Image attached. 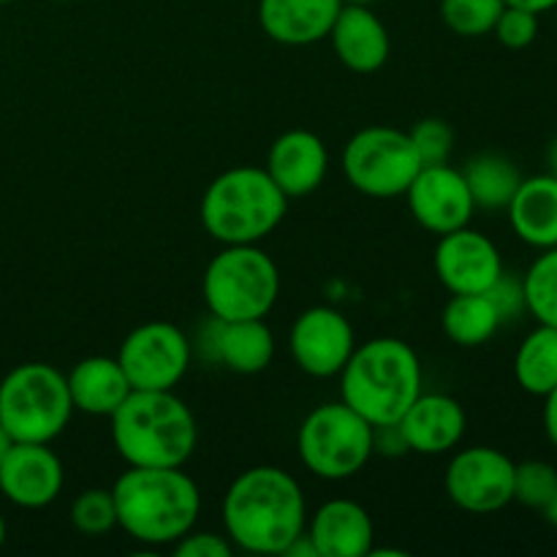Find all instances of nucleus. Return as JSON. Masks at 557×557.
Masks as SVG:
<instances>
[{
  "instance_id": "nucleus-1",
  "label": "nucleus",
  "mask_w": 557,
  "mask_h": 557,
  "mask_svg": "<svg viewBox=\"0 0 557 557\" xmlns=\"http://www.w3.org/2000/svg\"><path fill=\"white\" fill-rule=\"evenodd\" d=\"M226 539L250 555H283L308 525L297 479L277 466H256L228 484L221 504Z\"/></svg>"
},
{
  "instance_id": "nucleus-2",
  "label": "nucleus",
  "mask_w": 557,
  "mask_h": 557,
  "mask_svg": "<svg viewBox=\"0 0 557 557\" xmlns=\"http://www.w3.org/2000/svg\"><path fill=\"white\" fill-rule=\"evenodd\" d=\"M117 528L150 547H172L201 515L199 484L183 468H131L114 482Z\"/></svg>"
},
{
  "instance_id": "nucleus-3",
  "label": "nucleus",
  "mask_w": 557,
  "mask_h": 557,
  "mask_svg": "<svg viewBox=\"0 0 557 557\" xmlns=\"http://www.w3.org/2000/svg\"><path fill=\"white\" fill-rule=\"evenodd\" d=\"M109 419L114 449L131 468H183L199 444L194 411L174 389H134Z\"/></svg>"
},
{
  "instance_id": "nucleus-4",
  "label": "nucleus",
  "mask_w": 557,
  "mask_h": 557,
  "mask_svg": "<svg viewBox=\"0 0 557 557\" xmlns=\"http://www.w3.org/2000/svg\"><path fill=\"white\" fill-rule=\"evenodd\" d=\"M422 395V362L406 341L373 337L341 370V400L370 424L397 422Z\"/></svg>"
},
{
  "instance_id": "nucleus-5",
  "label": "nucleus",
  "mask_w": 557,
  "mask_h": 557,
  "mask_svg": "<svg viewBox=\"0 0 557 557\" xmlns=\"http://www.w3.org/2000/svg\"><path fill=\"white\" fill-rule=\"evenodd\" d=\"M286 212L288 196L259 166L218 174L199 205L201 226L221 245H259L281 226Z\"/></svg>"
},
{
  "instance_id": "nucleus-6",
  "label": "nucleus",
  "mask_w": 557,
  "mask_h": 557,
  "mask_svg": "<svg viewBox=\"0 0 557 557\" xmlns=\"http://www.w3.org/2000/svg\"><path fill=\"white\" fill-rule=\"evenodd\" d=\"M201 297L212 319H267L281 297V272L259 245H223L201 277Z\"/></svg>"
},
{
  "instance_id": "nucleus-7",
  "label": "nucleus",
  "mask_w": 557,
  "mask_h": 557,
  "mask_svg": "<svg viewBox=\"0 0 557 557\" xmlns=\"http://www.w3.org/2000/svg\"><path fill=\"white\" fill-rule=\"evenodd\" d=\"M71 417L69 379L54 364H16L0 381V424L20 444H52Z\"/></svg>"
},
{
  "instance_id": "nucleus-8",
  "label": "nucleus",
  "mask_w": 557,
  "mask_h": 557,
  "mask_svg": "<svg viewBox=\"0 0 557 557\" xmlns=\"http://www.w3.org/2000/svg\"><path fill=\"white\" fill-rule=\"evenodd\" d=\"M297 451L302 466L324 482L357 476L373 457V424L346 403H324L299 424Z\"/></svg>"
},
{
  "instance_id": "nucleus-9",
  "label": "nucleus",
  "mask_w": 557,
  "mask_h": 557,
  "mask_svg": "<svg viewBox=\"0 0 557 557\" xmlns=\"http://www.w3.org/2000/svg\"><path fill=\"white\" fill-rule=\"evenodd\" d=\"M419 163L408 131L392 125H368L348 139L343 172L354 190L370 199H397L408 190Z\"/></svg>"
},
{
  "instance_id": "nucleus-10",
  "label": "nucleus",
  "mask_w": 557,
  "mask_h": 557,
  "mask_svg": "<svg viewBox=\"0 0 557 557\" xmlns=\"http://www.w3.org/2000/svg\"><path fill=\"white\" fill-rule=\"evenodd\" d=\"M188 335L169 321H147L125 335L117 351L120 368L134 389L163 392L174 389L190 368Z\"/></svg>"
},
{
  "instance_id": "nucleus-11",
  "label": "nucleus",
  "mask_w": 557,
  "mask_h": 557,
  "mask_svg": "<svg viewBox=\"0 0 557 557\" xmlns=\"http://www.w3.org/2000/svg\"><path fill=\"white\" fill-rule=\"evenodd\" d=\"M515 466L493 446L457 451L444 473V490L457 509L468 515H495L515 500Z\"/></svg>"
},
{
  "instance_id": "nucleus-12",
  "label": "nucleus",
  "mask_w": 557,
  "mask_h": 557,
  "mask_svg": "<svg viewBox=\"0 0 557 557\" xmlns=\"http://www.w3.org/2000/svg\"><path fill=\"white\" fill-rule=\"evenodd\" d=\"M357 348L354 326L330 305H315L297 315L288 332L294 364L310 379H335Z\"/></svg>"
},
{
  "instance_id": "nucleus-13",
  "label": "nucleus",
  "mask_w": 557,
  "mask_h": 557,
  "mask_svg": "<svg viewBox=\"0 0 557 557\" xmlns=\"http://www.w3.org/2000/svg\"><path fill=\"white\" fill-rule=\"evenodd\" d=\"M403 196L408 199L413 221L435 237L471 226V218L476 212L466 177L460 169H451L449 163L419 169Z\"/></svg>"
},
{
  "instance_id": "nucleus-14",
  "label": "nucleus",
  "mask_w": 557,
  "mask_h": 557,
  "mask_svg": "<svg viewBox=\"0 0 557 557\" xmlns=\"http://www.w3.org/2000/svg\"><path fill=\"white\" fill-rule=\"evenodd\" d=\"M433 264L449 294H484L506 272L498 245L471 226L441 234Z\"/></svg>"
},
{
  "instance_id": "nucleus-15",
  "label": "nucleus",
  "mask_w": 557,
  "mask_h": 557,
  "mask_svg": "<svg viewBox=\"0 0 557 557\" xmlns=\"http://www.w3.org/2000/svg\"><path fill=\"white\" fill-rule=\"evenodd\" d=\"M65 471L49 444H20L0 462V493L20 509H44L63 493Z\"/></svg>"
},
{
  "instance_id": "nucleus-16",
  "label": "nucleus",
  "mask_w": 557,
  "mask_h": 557,
  "mask_svg": "<svg viewBox=\"0 0 557 557\" xmlns=\"http://www.w3.org/2000/svg\"><path fill=\"white\" fill-rule=\"evenodd\" d=\"M272 183L288 196V199H302L315 194L330 172V152L324 139L313 131L292 128L277 136L270 145L264 163Z\"/></svg>"
},
{
  "instance_id": "nucleus-17",
  "label": "nucleus",
  "mask_w": 557,
  "mask_h": 557,
  "mask_svg": "<svg viewBox=\"0 0 557 557\" xmlns=\"http://www.w3.org/2000/svg\"><path fill=\"white\" fill-rule=\"evenodd\" d=\"M397 424L413 455L438 457L460 446L468 419L455 397L441 395V392H430V395L422 392L397 419Z\"/></svg>"
},
{
  "instance_id": "nucleus-18",
  "label": "nucleus",
  "mask_w": 557,
  "mask_h": 557,
  "mask_svg": "<svg viewBox=\"0 0 557 557\" xmlns=\"http://www.w3.org/2000/svg\"><path fill=\"white\" fill-rule=\"evenodd\" d=\"M305 531H308L319 557H368L373 553V520L357 500H326L308 517Z\"/></svg>"
},
{
  "instance_id": "nucleus-19",
  "label": "nucleus",
  "mask_w": 557,
  "mask_h": 557,
  "mask_svg": "<svg viewBox=\"0 0 557 557\" xmlns=\"http://www.w3.org/2000/svg\"><path fill=\"white\" fill-rule=\"evenodd\" d=\"M207 354L237 375L264 373L275 359V335L264 319L221 321L210 319L201 332Z\"/></svg>"
},
{
  "instance_id": "nucleus-20",
  "label": "nucleus",
  "mask_w": 557,
  "mask_h": 557,
  "mask_svg": "<svg viewBox=\"0 0 557 557\" xmlns=\"http://www.w3.org/2000/svg\"><path fill=\"white\" fill-rule=\"evenodd\" d=\"M326 38L337 60L354 74H375L389 60V30L370 5L343 3Z\"/></svg>"
},
{
  "instance_id": "nucleus-21",
  "label": "nucleus",
  "mask_w": 557,
  "mask_h": 557,
  "mask_svg": "<svg viewBox=\"0 0 557 557\" xmlns=\"http://www.w3.org/2000/svg\"><path fill=\"white\" fill-rule=\"evenodd\" d=\"M343 0H259V25L283 47H310L330 36Z\"/></svg>"
},
{
  "instance_id": "nucleus-22",
  "label": "nucleus",
  "mask_w": 557,
  "mask_h": 557,
  "mask_svg": "<svg viewBox=\"0 0 557 557\" xmlns=\"http://www.w3.org/2000/svg\"><path fill=\"white\" fill-rule=\"evenodd\" d=\"M74 411L87 417H112L134 392L117 357H87L65 373Z\"/></svg>"
},
{
  "instance_id": "nucleus-23",
  "label": "nucleus",
  "mask_w": 557,
  "mask_h": 557,
  "mask_svg": "<svg viewBox=\"0 0 557 557\" xmlns=\"http://www.w3.org/2000/svg\"><path fill=\"white\" fill-rule=\"evenodd\" d=\"M511 228L525 245L539 250L557 245V177L555 174H536L522 177L515 199L506 207Z\"/></svg>"
},
{
  "instance_id": "nucleus-24",
  "label": "nucleus",
  "mask_w": 557,
  "mask_h": 557,
  "mask_svg": "<svg viewBox=\"0 0 557 557\" xmlns=\"http://www.w3.org/2000/svg\"><path fill=\"white\" fill-rule=\"evenodd\" d=\"M504 319L487 294H451L441 313V330L455 346L476 348L495 337Z\"/></svg>"
},
{
  "instance_id": "nucleus-25",
  "label": "nucleus",
  "mask_w": 557,
  "mask_h": 557,
  "mask_svg": "<svg viewBox=\"0 0 557 557\" xmlns=\"http://www.w3.org/2000/svg\"><path fill=\"white\" fill-rule=\"evenodd\" d=\"M462 177H466L476 210L490 212L506 210L522 183L520 169L500 152H482L471 158L462 169Z\"/></svg>"
},
{
  "instance_id": "nucleus-26",
  "label": "nucleus",
  "mask_w": 557,
  "mask_h": 557,
  "mask_svg": "<svg viewBox=\"0 0 557 557\" xmlns=\"http://www.w3.org/2000/svg\"><path fill=\"white\" fill-rule=\"evenodd\" d=\"M515 379L522 392L547 397L557 386V326L539 324L515 354Z\"/></svg>"
},
{
  "instance_id": "nucleus-27",
  "label": "nucleus",
  "mask_w": 557,
  "mask_h": 557,
  "mask_svg": "<svg viewBox=\"0 0 557 557\" xmlns=\"http://www.w3.org/2000/svg\"><path fill=\"white\" fill-rule=\"evenodd\" d=\"M525 310L539 324L557 326V245L539 253V259L522 275Z\"/></svg>"
},
{
  "instance_id": "nucleus-28",
  "label": "nucleus",
  "mask_w": 557,
  "mask_h": 557,
  "mask_svg": "<svg viewBox=\"0 0 557 557\" xmlns=\"http://www.w3.org/2000/svg\"><path fill=\"white\" fill-rule=\"evenodd\" d=\"M506 0H441V20L462 38L490 36Z\"/></svg>"
},
{
  "instance_id": "nucleus-29",
  "label": "nucleus",
  "mask_w": 557,
  "mask_h": 557,
  "mask_svg": "<svg viewBox=\"0 0 557 557\" xmlns=\"http://www.w3.org/2000/svg\"><path fill=\"white\" fill-rule=\"evenodd\" d=\"M71 525L85 536H103L117 528V506L112 490H85L71 504Z\"/></svg>"
},
{
  "instance_id": "nucleus-30",
  "label": "nucleus",
  "mask_w": 557,
  "mask_h": 557,
  "mask_svg": "<svg viewBox=\"0 0 557 557\" xmlns=\"http://www.w3.org/2000/svg\"><path fill=\"white\" fill-rule=\"evenodd\" d=\"M557 493V468L544 460H525L515 466V500L539 509L549 504V498Z\"/></svg>"
},
{
  "instance_id": "nucleus-31",
  "label": "nucleus",
  "mask_w": 557,
  "mask_h": 557,
  "mask_svg": "<svg viewBox=\"0 0 557 557\" xmlns=\"http://www.w3.org/2000/svg\"><path fill=\"white\" fill-rule=\"evenodd\" d=\"M422 166H435V163H449L451 150H455V131L446 120L428 117L408 131Z\"/></svg>"
},
{
  "instance_id": "nucleus-32",
  "label": "nucleus",
  "mask_w": 557,
  "mask_h": 557,
  "mask_svg": "<svg viewBox=\"0 0 557 557\" xmlns=\"http://www.w3.org/2000/svg\"><path fill=\"white\" fill-rule=\"evenodd\" d=\"M493 33L506 49L531 47L539 36V14L517 9V5H506V9L500 11L498 22H495Z\"/></svg>"
},
{
  "instance_id": "nucleus-33",
  "label": "nucleus",
  "mask_w": 557,
  "mask_h": 557,
  "mask_svg": "<svg viewBox=\"0 0 557 557\" xmlns=\"http://www.w3.org/2000/svg\"><path fill=\"white\" fill-rule=\"evenodd\" d=\"M177 557H228L234 553V544L228 542L226 533H207V531H188L172 544Z\"/></svg>"
},
{
  "instance_id": "nucleus-34",
  "label": "nucleus",
  "mask_w": 557,
  "mask_h": 557,
  "mask_svg": "<svg viewBox=\"0 0 557 557\" xmlns=\"http://www.w3.org/2000/svg\"><path fill=\"white\" fill-rule=\"evenodd\" d=\"M484 294L493 299V305L498 308L504 324L506 321L517 319V315L525 310V288H522V277H511L509 272H504V275H500Z\"/></svg>"
},
{
  "instance_id": "nucleus-35",
  "label": "nucleus",
  "mask_w": 557,
  "mask_h": 557,
  "mask_svg": "<svg viewBox=\"0 0 557 557\" xmlns=\"http://www.w3.org/2000/svg\"><path fill=\"white\" fill-rule=\"evenodd\" d=\"M408 441L403 435L400 424L389 422V424H375L373 428V455L381 457H403L408 455Z\"/></svg>"
},
{
  "instance_id": "nucleus-36",
  "label": "nucleus",
  "mask_w": 557,
  "mask_h": 557,
  "mask_svg": "<svg viewBox=\"0 0 557 557\" xmlns=\"http://www.w3.org/2000/svg\"><path fill=\"white\" fill-rule=\"evenodd\" d=\"M544 430H547L549 444L557 449V386L544 397Z\"/></svg>"
},
{
  "instance_id": "nucleus-37",
  "label": "nucleus",
  "mask_w": 557,
  "mask_h": 557,
  "mask_svg": "<svg viewBox=\"0 0 557 557\" xmlns=\"http://www.w3.org/2000/svg\"><path fill=\"white\" fill-rule=\"evenodd\" d=\"M283 555H286V557H319V553H315V547H313V542H310L308 531L299 533V536L294 539V542L288 544L286 549H283Z\"/></svg>"
},
{
  "instance_id": "nucleus-38",
  "label": "nucleus",
  "mask_w": 557,
  "mask_h": 557,
  "mask_svg": "<svg viewBox=\"0 0 557 557\" xmlns=\"http://www.w3.org/2000/svg\"><path fill=\"white\" fill-rule=\"evenodd\" d=\"M506 5H517V9L533 11V14H544V11L557 9V0H506Z\"/></svg>"
},
{
  "instance_id": "nucleus-39",
  "label": "nucleus",
  "mask_w": 557,
  "mask_h": 557,
  "mask_svg": "<svg viewBox=\"0 0 557 557\" xmlns=\"http://www.w3.org/2000/svg\"><path fill=\"white\" fill-rule=\"evenodd\" d=\"M14 446V438H11L9 433H5V428L0 424V462H3V457L9 455V449Z\"/></svg>"
},
{
  "instance_id": "nucleus-40",
  "label": "nucleus",
  "mask_w": 557,
  "mask_h": 557,
  "mask_svg": "<svg viewBox=\"0 0 557 557\" xmlns=\"http://www.w3.org/2000/svg\"><path fill=\"white\" fill-rule=\"evenodd\" d=\"M544 517H547V522L549 525H555L557 528V493L553 495V498H549V504L544 506Z\"/></svg>"
},
{
  "instance_id": "nucleus-41",
  "label": "nucleus",
  "mask_w": 557,
  "mask_h": 557,
  "mask_svg": "<svg viewBox=\"0 0 557 557\" xmlns=\"http://www.w3.org/2000/svg\"><path fill=\"white\" fill-rule=\"evenodd\" d=\"M547 161H549V174H555V177H557V136H555L553 145H549Z\"/></svg>"
},
{
  "instance_id": "nucleus-42",
  "label": "nucleus",
  "mask_w": 557,
  "mask_h": 557,
  "mask_svg": "<svg viewBox=\"0 0 557 557\" xmlns=\"http://www.w3.org/2000/svg\"><path fill=\"white\" fill-rule=\"evenodd\" d=\"M5 536H9V528H5L3 515H0V547H3V544H5Z\"/></svg>"
},
{
  "instance_id": "nucleus-43",
  "label": "nucleus",
  "mask_w": 557,
  "mask_h": 557,
  "mask_svg": "<svg viewBox=\"0 0 557 557\" xmlns=\"http://www.w3.org/2000/svg\"><path fill=\"white\" fill-rule=\"evenodd\" d=\"M343 3H348V5H373L375 0H343Z\"/></svg>"
},
{
  "instance_id": "nucleus-44",
  "label": "nucleus",
  "mask_w": 557,
  "mask_h": 557,
  "mask_svg": "<svg viewBox=\"0 0 557 557\" xmlns=\"http://www.w3.org/2000/svg\"><path fill=\"white\" fill-rule=\"evenodd\" d=\"M3 3H14V0H0V5H3Z\"/></svg>"
}]
</instances>
